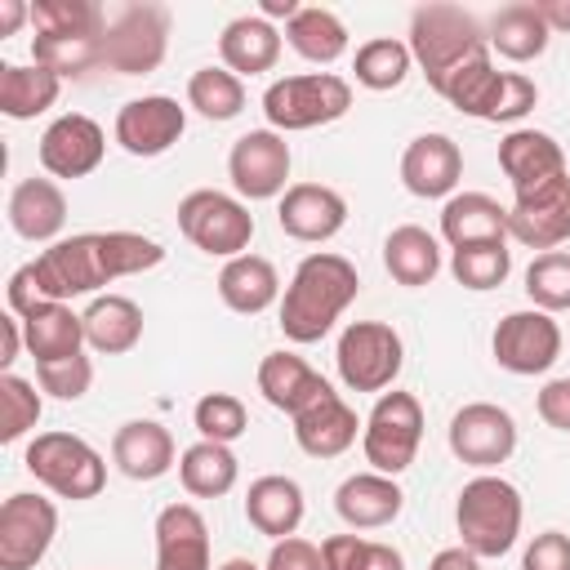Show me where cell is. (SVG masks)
I'll list each match as a JSON object with an SVG mask.
<instances>
[{
  "label": "cell",
  "mask_w": 570,
  "mask_h": 570,
  "mask_svg": "<svg viewBox=\"0 0 570 570\" xmlns=\"http://www.w3.org/2000/svg\"><path fill=\"white\" fill-rule=\"evenodd\" d=\"M111 263H107V240L102 232H76L53 240L49 249H40L27 267H18L9 276V312L27 316L40 303H71L80 294H94L102 285H111Z\"/></svg>",
  "instance_id": "1"
},
{
  "label": "cell",
  "mask_w": 570,
  "mask_h": 570,
  "mask_svg": "<svg viewBox=\"0 0 570 570\" xmlns=\"http://www.w3.org/2000/svg\"><path fill=\"white\" fill-rule=\"evenodd\" d=\"M361 289V276L356 267L343 258V254H330V249H316L307 254L289 285H285V298H281V334L289 343H316L334 330V321L352 307Z\"/></svg>",
  "instance_id": "2"
},
{
  "label": "cell",
  "mask_w": 570,
  "mask_h": 570,
  "mask_svg": "<svg viewBox=\"0 0 570 570\" xmlns=\"http://www.w3.org/2000/svg\"><path fill=\"white\" fill-rule=\"evenodd\" d=\"M410 53L423 67L428 85L441 89L463 62H472L476 53H485V31L476 22V13H468L463 4H419L410 13Z\"/></svg>",
  "instance_id": "3"
},
{
  "label": "cell",
  "mask_w": 570,
  "mask_h": 570,
  "mask_svg": "<svg viewBox=\"0 0 570 570\" xmlns=\"http://www.w3.org/2000/svg\"><path fill=\"white\" fill-rule=\"evenodd\" d=\"M521 490L494 472H481L472 476L463 490H459V503H454V525H459V539L468 552H476L481 561L485 557H503L517 534H521Z\"/></svg>",
  "instance_id": "4"
},
{
  "label": "cell",
  "mask_w": 570,
  "mask_h": 570,
  "mask_svg": "<svg viewBox=\"0 0 570 570\" xmlns=\"http://www.w3.org/2000/svg\"><path fill=\"white\" fill-rule=\"evenodd\" d=\"M169 49V9L156 0H125L107 9L102 27V67L116 76H147L165 62Z\"/></svg>",
  "instance_id": "5"
},
{
  "label": "cell",
  "mask_w": 570,
  "mask_h": 570,
  "mask_svg": "<svg viewBox=\"0 0 570 570\" xmlns=\"http://www.w3.org/2000/svg\"><path fill=\"white\" fill-rule=\"evenodd\" d=\"M347 107H352V85L334 71L281 76L263 94V116H267V129H276V134L330 125V120L347 116Z\"/></svg>",
  "instance_id": "6"
},
{
  "label": "cell",
  "mask_w": 570,
  "mask_h": 570,
  "mask_svg": "<svg viewBox=\"0 0 570 570\" xmlns=\"http://www.w3.org/2000/svg\"><path fill=\"white\" fill-rule=\"evenodd\" d=\"M22 463H27V472H31L45 490H53L58 499H71V503L94 499V494L107 485V463H102V454H98L85 436H76V432H40V436L27 445Z\"/></svg>",
  "instance_id": "7"
},
{
  "label": "cell",
  "mask_w": 570,
  "mask_h": 570,
  "mask_svg": "<svg viewBox=\"0 0 570 570\" xmlns=\"http://www.w3.org/2000/svg\"><path fill=\"white\" fill-rule=\"evenodd\" d=\"M178 232L209 258H240L254 240V214L218 187H196L178 200Z\"/></svg>",
  "instance_id": "8"
},
{
  "label": "cell",
  "mask_w": 570,
  "mask_h": 570,
  "mask_svg": "<svg viewBox=\"0 0 570 570\" xmlns=\"http://www.w3.org/2000/svg\"><path fill=\"white\" fill-rule=\"evenodd\" d=\"M419 441H423V405L414 392H379L365 428H361V450H365V463L383 476H401L414 454H419Z\"/></svg>",
  "instance_id": "9"
},
{
  "label": "cell",
  "mask_w": 570,
  "mask_h": 570,
  "mask_svg": "<svg viewBox=\"0 0 570 570\" xmlns=\"http://www.w3.org/2000/svg\"><path fill=\"white\" fill-rule=\"evenodd\" d=\"M334 365L352 392H387L405 365V343L387 321H352L338 334Z\"/></svg>",
  "instance_id": "10"
},
{
  "label": "cell",
  "mask_w": 570,
  "mask_h": 570,
  "mask_svg": "<svg viewBox=\"0 0 570 570\" xmlns=\"http://www.w3.org/2000/svg\"><path fill=\"white\" fill-rule=\"evenodd\" d=\"M58 534V508L45 494H9L0 503V570H36Z\"/></svg>",
  "instance_id": "11"
},
{
  "label": "cell",
  "mask_w": 570,
  "mask_h": 570,
  "mask_svg": "<svg viewBox=\"0 0 570 570\" xmlns=\"http://www.w3.org/2000/svg\"><path fill=\"white\" fill-rule=\"evenodd\" d=\"M289 142L276 129H249L227 151V178L245 200H272L289 191Z\"/></svg>",
  "instance_id": "12"
},
{
  "label": "cell",
  "mask_w": 570,
  "mask_h": 570,
  "mask_svg": "<svg viewBox=\"0 0 570 570\" xmlns=\"http://www.w3.org/2000/svg\"><path fill=\"white\" fill-rule=\"evenodd\" d=\"M490 352L508 374H543L561 356V325L552 321V312H539V307L508 312L494 325Z\"/></svg>",
  "instance_id": "13"
},
{
  "label": "cell",
  "mask_w": 570,
  "mask_h": 570,
  "mask_svg": "<svg viewBox=\"0 0 570 570\" xmlns=\"http://www.w3.org/2000/svg\"><path fill=\"white\" fill-rule=\"evenodd\" d=\"M517 450V419L494 401H472L450 419V454L468 468H499Z\"/></svg>",
  "instance_id": "14"
},
{
  "label": "cell",
  "mask_w": 570,
  "mask_h": 570,
  "mask_svg": "<svg viewBox=\"0 0 570 570\" xmlns=\"http://www.w3.org/2000/svg\"><path fill=\"white\" fill-rule=\"evenodd\" d=\"M40 165L49 178H85L102 165L107 156V134L94 116L85 111H67L58 116L45 134H40V147H36Z\"/></svg>",
  "instance_id": "15"
},
{
  "label": "cell",
  "mask_w": 570,
  "mask_h": 570,
  "mask_svg": "<svg viewBox=\"0 0 570 570\" xmlns=\"http://www.w3.org/2000/svg\"><path fill=\"white\" fill-rule=\"evenodd\" d=\"M183 129H187V111L169 94H142V98H129L116 111V142L129 156H160V151H169L183 138Z\"/></svg>",
  "instance_id": "16"
},
{
  "label": "cell",
  "mask_w": 570,
  "mask_h": 570,
  "mask_svg": "<svg viewBox=\"0 0 570 570\" xmlns=\"http://www.w3.org/2000/svg\"><path fill=\"white\" fill-rule=\"evenodd\" d=\"M508 236L525 249H557L561 240H570V174L530 191V196H517L512 209H508Z\"/></svg>",
  "instance_id": "17"
},
{
  "label": "cell",
  "mask_w": 570,
  "mask_h": 570,
  "mask_svg": "<svg viewBox=\"0 0 570 570\" xmlns=\"http://www.w3.org/2000/svg\"><path fill=\"white\" fill-rule=\"evenodd\" d=\"M276 223L285 236H294L303 245H321L343 232L347 200L325 183H289V191L276 205Z\"/></svg>",
  "instance_id": "18"
},
{
  "label": "cell",
  "mask_w": 570,
  "mask_h": 570,
  "mask_svg": "<svg viewBox=\"0 0 570 570\" xmlns=\"http://www.w3.org/2000/svg\"><path fill=\"white\" fill-rule=\"evenodd\" d=\"M499 169L508 174L517 196H530V191L566 178V151L543 129H512L499 138Z\"/></svg>",
  "instance_id": "19"
},
{
  "label": "cell",
  "mask_w": 570,
  "mask_h": 570,
  "mask_svg": "<svg viewBox=\"0 0 570 570\" xmlns=\"http://www.w3.org/2000/svg\"><path fill=\"white\" fill-rule=\"evenodd\" d=\"M463 178V151L450 134H419L405 151H401V183L405 191L436 200V196H454Z\"/></svg>",
  "instance_id": "20"
},
{
  "label": "cell",
  "mask_w": 570,
  "mask_h": 570,
  "mask_svg": "<svg viewBox=\"0 0 570 570\" xmlns=\"http://www.w3.org/2000/svg\"><path fill=\"white\" fill-rule=\"evenodd\" d=\"M361 428H365V423L356 419V410H352L334 387H325L307 410L294 414V441H298V450L312 454V459H338V454L356 441Z\"/></svg>",
  "instance_id": "21"
},
{
  "label": "cell",
  "mask_w": 570,
  "mask_h": 570,
  "mask_svg": "<svg viewBox=\"0 0 570 570\" xmlns=\"http://www.w3.org/2000/svg\"><path fill=\"white\" fill-rule=\"evenodd\" d=\"M156 570H214L209 525L191 503H169L156 517Z\"/></svg>",
  "instance_id": "22"
},
{
  "label": "cell",
  "mask_w": 570,
  "mask_h": 570,
  "mask_svg": "<svg viewBox=\"0 0 570 570\" xmlns=\"http://www.w3.org/2000/svg\"><path fill=\"white\" fill-rule=\"evenodd\" d=\"M441 236L450 240V249L508 245V209L485 191H454L441 205Z\"/></svg>",
  "instance_id": "23"
},
{
  "label": "cell",
  "mask_w": 570,
  "mask_h": 570,
  "mask_svg": "<svg viewBox=\"0 0 570 570\" xmlns=\"http://www.w3.org/2000/svg\"><path fill=\"white\" fill-rule=\"evenodd\" d=\"M303 512H307V499H303V485L294 476L267 472V476L249 481V490H245V521L258 534H267L272 543L289 539L303 525Z\"/></svg>",
  "instance_id": "24"
},
{
  "label": "cell",
  "mask_w": 570,
  "mask_h": 570,
  "mask_svg": "<svg viewBox=\"0 0 570 570\" xmlns=\"http://www.w3.org/2000/svg\"><path fill=\"white\" fill-rule=\"evenodd\" d=\"M111 463L129 481H156L174 468V436L156 419H129L111 436Z\"/></svg>",
  "instance_id": "25"
},
{
  "label": "cell",
  "mask_w": 570,
  "mask_h": 570,
  "mask_svg": "<svg viewBox=\"0 0 570 570\" xmlns=\"http://www.w3.org/2000/svg\"><path fill=\"white\" fill-rule=\"evenodd\" d=\"M401 485L396 476H383V472H356L347 476L338 490H334V512L352 525V530H379V525H392L401 517Z\"/></svg>",
  "instance_id": "26"
},
{
  "label": "cell",
  "mask_w": 570,
  "mask_h": 570,
  "mask_svg": "<svg viewBox=\"0 0 570 570\" xmlns=\"http://www.w3.org/2000/svg\"><path fill=\"white\" fill-rule=\"evenodd\" d=\"M67 223V196L53 178H22L9 191V227L31 245H53Z\"/></svg>",
  "instance_id": "27"
},
{
  "label": "cell",
  "mask_w": 570,
  "mask_h": 570,
  "mask_svg": "<svg viewBox=\"0 0 570 570\" xmlns=\"http://www.w3.org/2000/svg\"><path fill=\"white\" fill-rule=\"evenodd\" d=\"M330 383L303 361V356H294V352H267L263 361H258V392H263V401L272 405V410H281V414H298V410H307L321 392H325Z\"/></svg>",
  "instance_id": "28"
},
{
  "label": "cell",
  "mask_w": 570,
  "mask_h": 570,
  "mask_svg": "<svg viewBox=\"0 0 570 570\" xmlns=\"http://www.w3.org/2000/svg\"><path fill=\"white\" fill-rule=\"evenodd\" d=\"M18 321H22V338H27V352L36 365L80 356V347H85V316L71 312L67 303H40L36 312H27Z\"/></svg>",
  "instance_id": "29"
},
{
  "label": "cell",
  "mask_w": 570,
  "mask_h": 570,
  "mask_svg": "<svg viewBox=\"0 0 570 570\" xmlns=\"http://www.w3.org/2000/svg\"><path fill=\"white\" fill-rule=\"evenodd\" d=\"M218 58L232 76H258V71H272L276 58H281V31L258 18V13H245V18H232L218 36Z\"/></svg>",
  "instance_id": "30"
},
{
  "label": "cell",
  "mask_w": 570,
  "mask_h": 570,
  "mask_svg": "<svg viewBox=\"0 0 570 570\" xmlns=\"http://www.w3.org/2000/svg\"><path fill=\"white\" fill-rule=\"evenodd\" d=\"M218 298L236 312V316H258L281 298V276L272 267V258L263 254H240L227 258L218 272Z\"/></svg>",
  "instance_id": "31"
},
{
  "label": "cell",
  "mask_w": 570,
  "mask_h": 570,
  "mask_svg": "<svg viewBox=\"0 0 570 570\" xmlns=\"http://www.w3.org/2000/svg\"><path fill=\"white\" fill-rule=\"evenodd\" d=\"M383 267L396 285L405 289H423L436 281L441 272V240L419 227V223H405V227H392L387 240H383Z\"/></svg>",
  "instance_id": "32"
},
{
  "label": "cell",
  "mask_w": 570,
  "mask_h": 570,
  "mask_svg": "<svg viewBox=\"0 0 570 570\" xmlns=\"http://www.w3.org/2000/svg\"><path fill=\"white\" fill-rule=\"evenodd\" d=\"M80 316H85V343L102 356H125L142 338V307L125 294H98Z\"/></svg>",
  "instance_id": "33"
},
{
  "label": "cell",
  "mask_w": 570,
  "mask_h": 570,
  "mask_svg": "<svg viewBox=\"0 0 570 570\" xmlns=\"http://www.w3.org/2000/svg\"><path fill=\"white\" fill-rule=\"evenodd\" d=\"M548 40H552V31H548V22H543V13H539L534 0L503 4L490 18V27H485V45L499 58H508V62H534L548 49Z\"/></svg>",
  "instance_id": "34"
},
{
  "label": "cell",
  "mask_w": 570,
  "mask_h": 570,
  "mask_svg": "<svg viewBox=\"0 0 570 570\" xmlns=\"http://www.w3.org/2000/svg\"><path fill=\"white\" fill-rule=\"evenodd\" d=\"M58 94H62V80L49 67L0 62V111L9 120H36L40 111H49L58 102Z\"/></svg>",
  "instance_id": "35"
},
{
  "label": "cell",
  "mask_w": 570,
  "mask_h": 570,
  "mask_svg": "<svg viewBox=\"0 0 570 570\" xmlns=\"http://www.w3.org/2000/svg\"><path fill=\"white\" fill-rule=\"evenodd\" d=\"M240 476V459L232 454V445L218 441H196L178 454V481L191 499H223Z\"/></svg>",
  "instance_id": "36"
},
{
  "label": "cell",
  "mask_w": 570,
  "mask_h": 570,
  "mask_svg": "<svg viewBox=\"0 0 570 570\" xmlns=\"http://www.w3.org/2000/svg\"><path fill=\"white\" fill-rule=\"evenodd\" d=\"M285 40L298 58L316 62V67H330L347 53V27L338 13L321 9V4H303L289 22H285Z\"/></svg>",
  "instance_id": "37"
},
{
  "label": "cell",
  "mask_w": 570,
  "mask_h": 570,
  "mask_svg": "<svg viewBox=\"0 0 570 570\" xmlns=\"http://www.w3.org/2000/svg\"><path fill=\"white\" fill-rule=\"evenodd\" d=\"M414 67V53L405 40H392V36H379V40H365L352 58V71H356V85L383 94V89H396Z\"/></svg>",
  "instance_id": "38"
},
{
  "label": "cell",
  "mask_w": 570,
  "mask_h": 570,
  "mask_svg": "<svg viewBox=\"0 0 570 570\" xmlns=\"http://www.w3.org/2000/svg\"><path fill=\"white\" fill-rule=\"evenodd\" d=\"M187 107H196L205 120H232L245 107V80L227 67H200L187 80Z\"/></svg>",
  "instance_id": "39"
},
{
  "label": "cell",
  "mask_w": 570,
  "mask_h": 570,
  "mask_svg": "<svg viewBox=\"0 0 570 570\" xmlns=\"http://www.w3.org/2000/svg\"><path fill=\"white\" fill-rule=\"evenodd\" d=\"M450 272L463 289H499L512 272V249L508 245H468V249H454L450 254Z\"/></svg>",
  "instance_id": "40"
},
{
  "label": "cell",
  "mask_w": 570,
  "mask_h": 570,
  "mask_svg": "<svg viewBox=\"0 0 570 570\" xmlns=\"http://www.w3.org/2000/svg\"><path fill=\"white\" fill-rule=\"evenodd\" d=\"M40 414H45V401H40L36 383L18 379L13 370L0 374V441L4 445L9 441H22L40 423Z\"/></svg>",
  "instance_id": "41"
},
{
  "label": "cell",
  "mask_w": 570,
  "mask_h": 570,
  "mask_svg": "<svg viewBox=\"0 0 570 570\" xmlns=\"http://www.w3.org/2000/svg\"><path fill=\"white\" fill-rule=\"evenodd\" d=\"M191 423L200 432V441H218V445H232L236 436H245L249 428V410L240 396L232 392H205L191 410Z\"/></svg>",
  "instance_id": "42"
},
{
  "label": "cell",
  "mask_w": 570,
  "mask_h": 570,
  "mask_svg": "<svg viewBox=\"0 0 570 570\" xmlns=\"http://www.w3.org/2000/svg\"><path fill=\"white\" fill-rule=\"evenodd\" d=\"M525 294L539 312H566L570 307V254L548 249L525 267Z\"/></svg>",
  "instance_id": "43"
},
{
  "label": "cell",
  "mask_w": 570,
  "mask_h": 570,
  "mask_svg": "<svg viewBox=\"0 0 570 570\" xmlns=\"http://www.w3.org/2000/svg\"><path fill=\"white\" fill-rule=\"evenodd\" d=\"M94 383V365L89 356H67V361H49V365H36V387L49 392L53 401H80Z\"/></svg>",
  "instance_id": "44"
},
{
  "label": "cell",
  "mask_w": 570,
  "mask_h": 570,
  "mask_svg": "<svg viewBox=\"0 0 570 570\" xmlns=\"http://www.w3.org/2000/svg\"><path fill=\"white\" fill-rule=\"evenodd\" d=\"M521 570H570V534L561 530H543L530 539Z\"/></svg>",
  "instance_id": "45"
},
{
  "label": "cell",
  "mask_w": 570,
  "mask_h": 570,
  "mask_svg": "<svg viewBox=\"0 0 570 570\" xmlns=\"http://www.w3.org/2000/svg\"><path fill=\"white\" fill-rule=\"evenodd\" d=\"M263 570H321V548L312 539H298V534L276 539Z\"/></svg>",
  "instance_id": "46"
},
{
  "label": "cell",
  "mask_w": 570,
  "mask_h": 570,
  "mask_svg": "<svg viewBox=\"0 0 570 570\" xmlns=\"http://www.w3.org/2000/svg\"><path fill=\"white\" fill-rule=\"evenodd\" d=\"M370 539L361 534H330L321 543V570H365Z\"/></svg>",
  "instance_id": "47"
},
{
  "label": "cell",
  "mask_w": 570,
  "mask_h": 570,
  "mask_svg": "<svg viewBox=\"0 0 570 570\" xmlns=\"http://www.w3.org/2000/svg\"><path fill=\"white\" fill-rule=\"evenodd\" d=\"M534 410H539V419H543L548 428L570 432V379H552V383H543L539 396H534Z\"/></svg>",
  "instance_id": "48"
},
{
  "label": "cell",
  "mask_w": 570,
  "mask_h": 570,
  "mask_svg": "<svg viewBox=\"0 0 570 570\" xmlns=\"http://www.w3.org/2000/svg\"><path fill=\"white\" fill-rule=\"evenodd\" d=\"M0 338H4V347H0V365H4V374H9V365H13L18 352L27 347V338H22V321H18L13 312L0 316Z\"/></svg>",
  "instance_id": "49"
},
{
  "label": "cell",
  "mask_w": 570,
  "mask_h": 570,
  "mask_svg": "<svg viewBox=\"0 0 570 570\" xmlns=\"http://www.w3.org/2000/svg\"><path fill=\"white\" fill-rule=\"evenodd\" d=\"M428 570H481V557L476 552H468L463 543L459 548H441L436 557H432V566Z\"/></svg>",
  "instance_id": "50"
},
{
  "label": "cell",
  "mask_w": 570,
  "mask_h": 570,
  "mask_svg": "<svg viewBox=\"0 0 570 570\" xmlns=\"http://www.w3.org/2000/svg\"><path fill=\"white\" fill-rule=\"evenodd\" d=\"M365 570H405V557H401V548H392V543H374V539H370Z\"/></svg>",
  "instance_id": "51"
},
{
  "label": "cell",
  "mask_w": 570,
  "mask_h": 570,
  "mask_svg": "<svg viewBox=\"0 0 570 570\" xmlns=\"http://www.w3.org/2000/svg\"><path fill=\"white\" fill-rule=\"evenodd\" d=\"M27 18H31V4H22V0H0V36H13Z\"/></svg>",
  "instance_id": "52"
},
{
  "label": "cell",
  "mask_w": 570,
  "mask_h": 570,
  "mask_svg": "<svg viewBox=\"0 0 570 570\" xmlns=\"http://www.w3.org/2000/svg\"><path fill=\"white\" fill-rule=\"evenodd\" d=\"M548 31H570V0H534Z\"/></svg>",
  "instance_id": "53"
},
{
  "label": "cell",
  "mask_w": 570,
  "mask_h": 570,
  "mask_svg": "<svg viewBox=\"0 0 570 570\" xmlns=\"http://www.w3.org/2000/svg\"><path fill=\"white\" fill-rule=\"evenodd\" d=\"M298 9H303L298 0H263V4H258V18H267V22H272V18H285V22H289Z\"/></svg>",
  "instance_id": "54"
},
{
  "label": "cell",
  "mask_w": 570,
  "mask_h": 570,
  "mask_svg": "<svg viewBox=\"0 0 570 570\" xmlns=\"http://www.w3.org/2000/svg\"><path fill=\"white\" fill-rule=\"evenodd\" d=\"M218 570H258V566H254L249 557H227V561H223Z\"/></svg>",
  "instance_id": "55"
}]
</instances>
